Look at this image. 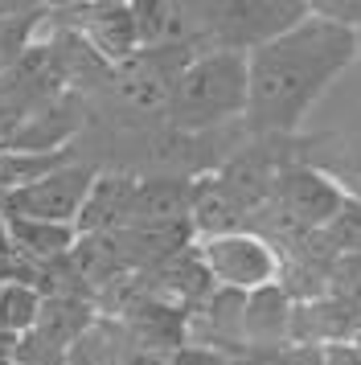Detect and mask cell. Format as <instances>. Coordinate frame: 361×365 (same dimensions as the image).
Masks as SVG:
<instances>
[{"label":"cell","mask_w":361,"mask_h":365,"mask_svg":"<svg viewBox=\"0 0 361 365\" xmlns=\"http://www.w3.org/2000/svg\"><path fill=\"white\" fill-rule=\"evenodd\" d=\"M78 17L66 21L58 9L49 13V25H62L86 41V50L95 53L107 70L123 66L140 53V29H136V9L131 0H95V4H74Z\"/></svg>","instance_id":"obj_8"},{"label":"cell","mask_w":361,"mask_h":365,"mask_svg":"<svg viewBox=\"0 0 361 365\" xmlns=\"http://www.w3.org/2000/svg\"><path fill=\"white\" fill-rule=\"evenodd\" d=\"M267 205H275L279 217L295 234H312V230H328L345 214L349 201H345L341 185L328 181L325 173L292 165V168H279L275 173V185H271Z\"/></svg>","instance_id":"obj_7"},{"label":"cell","mask_w":361,"mask_h":365,"mask_svg":"<svg viewBox=\"0 0 361 365\" xmlns=\"http://www.w3.org/2000/svg\"><path fill=\"white\" fill-rule=\"evenodd\" d=\"M168 365H230V357L222 349H210V345H193V341H185V345L168 357Z\"/></svg>","instance_id":"obj_18"},{"label":"cell","mask_w":361,"mask_h":365,"mask_svg":"<svg viewBox=\"0 0 361 365\" xmlns=\"http://www.w3.org/2000/svg\"><path fill=\"white\" fill-rule=\"evenodd\" d=\"M131 193H136V173H123V168H98L95 185H91V197H86L78 222H74L78 238L123 230Z\"/></svg>","instance_id":"obj_11"},{"label":"cell","mask_w":361,"mask_h":365,"mask_svg":"<svg viewBox=\"0 0 361 365\" xmlns=\"http://www.w3.org/2000/svg\"><path fill=\"white\" fill-rule=\"evenodd\" d=\"M246 103H250L246 53L205 50L185 62L164 123L177 135H210L226 123L246 119Z\"/></svg>","instance_id":"obj_2"},{"label":"cell","mask_w":361,"mask_h":365,"mask_svg":"<svg viewBox=\"0 0 361 365\" xmlns=\"http://www.w3.org/2000/svg\"><path fill=\"white\" fill-rule=\"evenodd\" d=\"M123 365H168V357L152 353V349H140L128 341V353H123Z\"/></svg>","instance_id":"obj_21"},{"label":"cell","mask_w":361,"mask_h":365,"mask_svg":"<svg viewBox=\"0 0 361 365\" xmlns=\"http://www.w3.org/2000/svg\"><path fill=\"white\" fill-rule=\"evenodd\" d=\"M230 365H292V345L288 349H238Z\"/></svg>","instance_id":"obj_19"},{"label":"cell","mask_w":361,"mask_h":365,"mask_svg":"<svg viewBox=\"0 0 361 365\" xmlns=\"http://www.w3.org/2000/svg\"><path fill=\"white\" fill-rule=\"evenodd\" d=\"M95 177H98L95 160H70V165L54 168L41 181L0 197V214L25 217V222H49V226H74L86 197H91Z\"/></svg>","instance_id":"obj_6"},{"label":"cell","mask_w":361,"mask_h":365,"mask_svg":"<svg viewBox=\"0 0 361 365\" xmlns=\"http://www.w3.org/2000/svg\"><path fill=\"white\" fill-rule=\"evenodd\" d=\"M4 230H9L13 255L16 259H25V263H33V267L70 263V255H74V247H78V230H74V226H49V222L4 217Z\"/></svg>","instance_id":"obj_12"},{"label":"cell","mask_w":361,"mask_h":365,"mask_svg":"<svg viewBox=\"0 0 361 365\" xmlns=\"http://www.w3.org/2000/svg\"><path fill=\"white\" fill-rule=\"evenodd\" d=\"M292 320L295 299L288 296L283 283L250 292L243 312V349H288L292 345Z\"/></svg>","instance_id":"obj_10"},{"label":"cell","mask_w":361,"mask_h":365,"mask_svg":"<svg viewBox=\"0 0 361 365\" xmlns=\"http://www.w3.org/2000/svg\"><path fill=\"white\" fill-rule=\"evenodd\" d=\"M193 53L185 50H140L131 62L115 66L107 74V99L115 103L119 119L128 115L136 123H152V119H168V103H173V86H177L180 70Z\"/></svg>","instance_id":"obj_4"},{"label":"cell","mask_w":361,"mask_h":365,"mask_svg":"<svg viewBox=\"0 0 361 365\" xmlns=\"http://www.w3.org/2000/svg\"><path fill=\"white\" fill-rule=\"evenodd\" d=\"M197 255H201V267H205L210 283L213 287H226V292L250 296V292L283 279V255H279V247L255 230L201 238Z\"/></svg>","instance_id":"obj_5"},{"label":"cell","mask_w":361,"mask_h":365,"mask_svg":"<svg viewBox=\"0 0 361 365\" xmlns=\"http://www.w3.org/2000/svg\"><path fill=\"white\" fill-rule=\"evenodd\" d=\"M357 62V34L332 21L304 17L295 29L246 53L250 70V103L246 128L255 135H288L320 103L328 86Z\"/></svg>","instance_id":"obj_1"},{"label":"cell","mask_w":361,"mask_h":365,"mask_svg":"<svg viewBox=\"0 0 361 365\" xmlns=\"http://www.w3.org/2000/svg\"><path fill=\"white\" fill-rule=\"evenodd\" d=\"M46 292L25 279H0V332L4 336H25L41 316Z\"/></svg>","instance_id":"obj_15"},{"label":"cell","mask_w":361,"mask_h":365,"mask_svg":"<svg viewBox=\"0 0 361 365\" xmlns=\"http://www.w3.org/2000/svg\"><path fill=\"white\" fill-rule=\"evenodd\" d=\"M320 361H325V365H361V345H357V341L320 345Z\"/></svg>","instance_id":"obj_20"},{"label":"cell","mask_w":361,"mask_h":365,"mask_svg":"<svg viewBox=\"0 0 361 365\" xmlns=\"http://www.w3.org/2000/svg\"><path fill=\"white\" fill-rule=\"evenodd\" d=\"M189 210H193V177H180V173L136 177V193H131L123 230L189 226Z\"/></svg>","instance_id":"obj_9"},{"label":"cell","mask_w":361,"mask_h":365,"mask_svg":"<svg viewBox=\"0 0 361 365\" xmlns=\"http://www.w3.org/2000/svg\"><path fill=\"white\" fill-rule=\"evenodd\" d=\"M128 332L115 316H95V324L66 349V365H123Z\"/></svg>","instance_id":"obj_13"},{"label":"cell","mask_w":361,"mask_h":365,"mask_svg":"<svg viewBox=\"0 0 361 365\" xmlns=\"http://www.w3.org/2000/svg\"><path fill=\"white\" fill-rule=\"evenodd\" d=\"M16 365H66V349L29 329L25 336H16Z\"/></svg>","instance_id":"obj_16"},{"label":"cell","mask_w":361,"mask_h":365,"mask_svg":"<svg viewBox=\"0 0 361 365\" xmlns=\"http://www.w3.org/2000/svg\"><path fill=\"white\" fill-rule=\"evenodd\" d=\"M312 4V17L332 21L349 34H361V0H308Z\"/></svg>","instance_id":"obj_17"},{"label":"cell","mask_w":361,"mask_h":365,"mask_svg":"<svg viewBox=\"0 0 361 365\" xmlns=\"http://www.w3.org/2000/svg\"><path fill=\"white\" fill-rule=\"evenodd\" d=\"M312 13L308 0H222L201 4L205 50L255 53L267 41L283 37Z\"/></svg>","instance_id":"obj_3"},{"label":"cell","mask_w":361,"mask_h":365,"mask_svg":"<svg viewBox=\"0 0 361 365\" xmlns=\"http://www.w3.org/2000/svg\"><path fill=\"white\" fill-rule=\"evenodd\" d=\"M70 160H78V148L70 152H16V148H4L0 144V197H9L16 189H25V185L41 181L49 177L54 168L70 165Z\"/></svg>","instance_id":"obj_14"},{"label":"cell","mask_w":361,"mask_h":365,"mask_svg":"<svg viewBox=\"0 0 361 365\" xmlns=\"http://www.w3.org/2000/svg\"><path fill=\"white\" fill-rule=\"evenodd\" d=\"M357 58H361V34H357Z\"/></svg>","instance_id":"obj_22"}]
</instances>
